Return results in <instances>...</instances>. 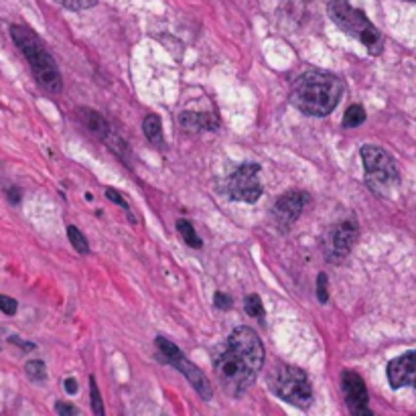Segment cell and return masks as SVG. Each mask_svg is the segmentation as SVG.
<instances>
[{"instance_id":"1","label":"cell","mask_w":416,"mask_h":416,"mask_svg":"<svg viewBox=\"0 0 416 416\" xmlns=\"http://www.w3.org/2000/svg\"><path fill=\"white\" fill-rule=\"evenodd\" d=\"M264 363V345L250 327L232 331L226 349L216 358V376L230 394L246 392Z\"/></svg>"},{"instance_id":"2","label":"cell","mask_w":416,"mask_h":416,"mask_svg":"<svg viewBox=\"0 0 416 416\" xmlns=\"http://www.w3.org/2000/svg\"><path fill=\"white\" fill-rule=\"evenodd\" d=\"M342 91L344 84L339 77L331 73L308 72L297 77L290 91V102L294 108L307 116L323 118L339 104Z\"/></svg>"},{"instance_id":"3","label":"cell","mask_w":416,"mask_h":416,"mask_svg":"<svg viewBox=\"0 0 416 416\" xmlns=\"http://www.w3.org/2000/svg\"><path fill=\"white\" fill-rule=\"evenodd\" d=\"M11 37L17 43L20 53L25 55V59L29 61L37 84L43 90L51 91V93H59L61 88H63L61 73L57 70V63H55L51 53L45 49L41 37L37 35L35 31H31L29 27H22V25H13L11 27Z\"/></svg>"},{"instance_id":"4","label":"cell","mask_w":416,"mask_h":416,"mask_svg":"<svg viewBox=\"0 0 416 416\" xmlns=\"http://www.w3.org/2000/svg\"><path fill=\"white\" fill-rule=\"evenodd\" d=\"M329 17L349 37H356L372 55L382 53V35L362 11L353 8L349 0H329Z\"/></svg>"},{"instance_id":"5","label":"cell","mask_w":416,"mask_h":416,"mask_svg":"<svg viewBox=\"0 0 416 416\" xmlns=\"http://www.w3.org/2000/svg\"><path fill=\"white\" fill-rule=\"evenodd\" d=\"M362 161L365 167V183L378 195H388L398 185V169L392 157L380 146H362Z\"/></svg>"},{"instance_id":"6","label":"cell","mask_w":416,"mask_h":416,"mask_svg":"<svg viewBox=\"0 0 416 416\" xmlns=\"http://www.w3.org/2000/svg\"><path fill=\"white\" fill-rule=\"evenodd\" d=\"M268 382L272 392L292 406L305 408L313 400V388L308 384L307 374L294 365H278L271 374Z\"/></svg>"},{"instance_id":"7","label":"cell","mask_w":416,"mask_h":416,"mask_svg":"<svg viewBox=\"0 0 416 416\" xmlns=\"http://www.w3.org/2000/svg\"><path fill=\"white\" fill-rule=\"evenodd\" d=\"M358 223L353 219H345L342 223L333 226L327 232L325 240H323V250H325L327 262L331 264H339L347 258V254L351 252L356 240H358Z\"/></svg>"},{"instance_id":"8","label":"cell","mask_w":416,"mask_h":416,"mask_svg":"<svg viewBox=\"0 0 416 416\" xmlns=\"http://www.w3.org/2000/svg\"><path fill=\"white\" fill-rule=\"evenodd\" d=\"M260 167L254 163L242 164L234 175L230 177V195L235 201L256 203L262 195V183H260Z\"/></svg>"},{"instance_id":"9","label":"cell","mask_w":416,"mask_h":416,"mask_svg":"<svg viewBox=\"0 0 416 416\" xmlns=\"http://www.w3.org/2000/svg\"><path fill=\"white\" fill-rule=\"evenodd\" d=\"M342 390H344L345 402H347V408H349L351 415H372V410H370V406H368V402H370L368 388H365V384H363L360 374L345 370L344 374H342Z\"/></svg>"},{"instance_id":"10","label":"cell","mask_w":416,"mask_h":416,"mask_svg":"<svg viewBox=\"0 0 416 416\" xmlns=\"http://www.w3.org/2000/svg\"><path fill=\"white\" fill-rule=\"evenodd\" d=\"M307 200L308 197L303 191H290V193L280 195L276 200V203H274V219H276V223L282 230L290 228L299 219V216L303 214Z\"/></svg>"},{"instance_id":"11","label":"cell","mask_w":416,"mask_h":416,"mask_svg":"<svg viewBox=\"0 0 416 416\" xmlns=\"http://www.w3.org/2000/svg\"><path fill=\"white\" fill-rule=\"evenodd\" d=\"M388 382L394 390L404 388V386H412L416 388V351H408L404 356L394 358L388 363Z\"/></svg>"},{"instance_id":"12","label":"cell","mask_w":416,"mask_h":416,"mask_svg":"<svg viewBox=\"0 0 416 416\" xmlns=\"http://www.w3.org/2000/svg\"><path fill=\"white\" fill-rule=\"evenodd\" d=\"M169 363H171V365H175V368L181 372L183 376L189 380V384L195 388V392L200 394L201 398L212 400V396H214V390H212V386H209L207 378L203 376V372H201L195 363H191L189 360H185V358H183V353H179L177 358H173Z\"/></svg>"},{"instance_id":"13","label":"cell","mask_w":416,"mask_h":416,"mask_svg":"<svg viewBox=\"0 0 416 416\" xmlns=\"http://www.w3.org/2000/svg\"><path fill=\"white\" fill-rule=\"evenodd\" d=\"M77 118H79L82 124L88 128L91 134H96L98 138H102V141H106V143L112 138V128H110L108 120H106L102 114L93 112L91 108H79L77 110Z\"/></svg>"},{"instance_id":"14","label":"cell","mask_w":416,"mask_h":416,"mask_svg":"<svg viewBox=\"0 0 416 416\" xmlns=\"http://www.w3.org/2000/svg\"><path fill=\"white\" fill-rule=\"evenodd\" d=\"M181 126L185 130L197 132V130H207V128H217V120L209 114H197V112H183L179 118Z\"/></svg>"},{"instance_id":"15","label":"cell","mask_w":416,"mask_h":416,"mask_svg":"<svg viewBox=\"0 0 416 416\" xmlns=\"http://www.w3.org/2000/svg\"><path fill=\"white\" fill-rule=\"evenodd\" d=\"M143 130H145L146 138L150 141V145L163 146V126H161V118L157 114H148L143 120Z\"/></svg>"},{"instance_id":"16","label":"cell","mask_w":416,"mask_h":416,"mask_svg":"<svg viewBox=\"0 0 416 416\" xmlns=\"http://www.w3.org/2000/svg\"><path fill=\"white\" fill-rule=\"evenodd\" d=\"M177 230H179V234H181V238L185 240V244L187 246H191V248H201V242L200 235H197V232H195V228L191 226V221H187V219H179L177 221Z\"/></svg>"},{"instance_id":"17","label":"cell","mask_w":416,"mask_h":416,"mask_svg":"<svg viewBox=\"0 0 416 416\" xmlns=\"http://www.w3.org/2000/svg\"><path fill=\"white\" fill-rule=\"evenodd\" d=\"M365 122V110L360 106V104H353V106H349V108L345 110V116H344V124L347 128H356L360 126Z\"/></svg>"},{"instance_id":"18","label":"cell","mask_w":416,"mask_h":416,"mask_svg":"<svg viewBox=\"0 0 416 416\" xmlns=\"http://www.w3.org/2000/svg\"><path fill=\"white\" fill-rule=\"evenodd\" d=\"M67 235H70V242H72L73 248L77 250V254H90V244H88L86 235L82 234V230H77L75 226H70Z\"/></svg>"},{"instance_id":"19","label":"cell","mask_w":416,"mask_h":416,"mask_svg":"<svg viewBox=\"0 0 416 416\" xmlns=\"http://www.w3.org/2000/svg\"><path fill=\"white\" fill-rule=\"evenodd\" d=\"M25 374L29 376V380L37 382V384L47 380V370H45V363L41 362V360H31V362H27V365H25Z\"/></svg>"},{"instance_id":"20","label":"cell","mask_w":416,"mask_h":416,"mask_svg":"<svg viewBox=\"0 0 416 416\" xmlns=\"http://www.w3.org/2000/svg\"><path fill=\"white\" fill-rule=\"evenodd\" d=\"M244 307H246V313L254 317V319H262L264 317V305H262V299L258 294H248L246 301H244Z\"/></svg>"},{"instance_id":"21","label":"cell","mask_w":416,"mask_h":416,"mask_svg":"<svg viewBox=\"0 0 416 416\" xmlns=\"http://www.w3.org/2000/svg\"><path fill=\"white\" fill-rule=\"evenodd\" d=\"M90 398H91V410L96 415L104 416V404H102V396H100V388L96 384V378H90Z\"/></svg>"},{"instance_id":"22","label":"cell","mask_w":416,"mask_h":416,"mask_svg":"<svg viewBox=\"0 0 416 416\" xmlns=\"http://www.w3.org/2000/svg\"><path fill=\"white\" fill-rule=\"evenodd\" d=\"M57 4H61L63 8H70V11H86L93 6L98 0H55Z\"/></svg>"},{"instance_id":"23","label":"cell","mask_w":416,"mask_h":416,"mask_svg":"<svg viewBox=\"0 0 416 416\" xmlns=\"http://www.w3.org/2000/svg\"><path fill=\"white\" fill-rule=\"evenodd\" d=\"M0 311H2L4 315H15V313H17V301L11 299V297L0 294Z\"/></svg>"},{"instance_id":"24","label":"cell","mask_w":416,"mask_h":416,"mask_svg":"<svg viewBox=\"0 0 416 416\" xmlns=\"http://www.w3.org/2000/svg\"><path fill=\"white\" fill-rule=\"evenodd\" d=\"M317 299H319V303H327V299H329V294H327V274L317 276Z\"/></svg>"},{"instance_id":"25","label":"cell","mask_w":416,"mask_h":416,"mask_svg":"<svg viewBox=\"0 0 416 416\" xmlns=\"http://www.w3.org/2000/svg\"><path fill=\"white\" fill-rule=\"evenodd\" d=\"M55 412H57V415H67V416L79 415V410H77L75 406H72V404H63V402H57V404H55Z\"/></svg>"},{"instance_id":"26","label":"cell","mask_w":416,"mask_h":416,"mask_svg":"<svg viewBox=\"0 0 416 416\" xmlns=\"http://www.w3.org/2000/svg\"><path fill=\"white\" fill-rule=\"evenodd\" d=\"M106 197H108L110 201H114V203H116L118 207H122V209H126V212H128V203L124 200H122V197H120V195H118V193H116L114 189H106Z\"/></svg>"},{"instance_id":"27","label":"cell","mask_w":416,"mask_h":416,"mask_svg":"<svg viewBox=\"0 0 416 416\" xmlns=\"http://www.w3.org/2000/svg\"><path fill=\"white\" fill-rule=\"evenodd\" d=\"M216 307L217 308H230L232 307V299L228 294L216 292Z\"/></svg>"},{"instance_id":"28","label":"cell","mask_w":416,"mask_h":416,"mask_svg":"<svg viewBox=\"0 0 416 416\" xmlns=\"http://www.w3.org/2000/svg\"><path fill=\"white\" fill-rule=\"evenodd\" d=\"M65 390H67V394H75L77 392V382L73 380V378H67L65 380Z\"/></svg>"},{"instance_id":"29","label":"cell","mask_w":416,"mask_h":416,"mask_svg":"<svg viewBox=\"0 0 416 416\" xmlns=\"http://www.w3.org/2000/svg\"><path fill=\"white\" fill-rule=\"evenodd\" d=\"M8 200L13 201V203H18V201H20V191H18L17 187L8 189Z\"/></svg>"},{"instance_id":"30","label":"cell","mask_w":416,"mask_h":416,"mask_svg":"<svg viewBox=\"0 0 416 416\" xmlns=\"http://www.w3.org/2000/svg\"><path fill=\"white\" fill-rule=\"evenodd\" d=\"M11 344H17L20 345V347H25V349H33V347H35L33 344H25V342H20L18 337H11Z\"/></svg>"}]
</instances>
